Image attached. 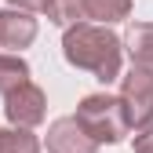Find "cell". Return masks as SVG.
<instances>
[{"label": "cell", "mask_w": 153, "mask_h": 153, "mask_svg": "<svg viewBox=\"0 0 153 153\" xmlns=\"http://www.w3.org/2000/svg\"><path fill=\"white\" fill-rule=\"evenodd\" d=\"M62 55L66 62L76 69H88L95 80H117L120 76V59H124V44L117 33H109L106 26H91V22H76L62 36Z\"/></svg>", "instance_id": "cell-1"}, {"label": "cell", "mask_w": 153, "mask_h": 153, "mask_svg": "<svg viewBox=\"0 0 153 153\" xmlns=\"http://www.w3.org/2000/svg\"><path fill=\"white\" fill-rule=\"evenodd\" d=\"M73 120L84 128V135H88L95 146H102V142H120L128 131H131L120 99H117V95H106V91L84 95L80 106H76V117H73Z\"/></svg>", "instance_id": "cell-2"}, {"label": "cell", "mask_w": 153, "mask_h": 153, "mask_svg": "<svg viewBox=\"0 0 153 153\" xmlns=\"http://www.w3.org/2000/svg\"><path fill=\"white\" fill-rule=\"evenodd\" d=\"M120 106L131 128H139L146 120H153V69H139L131 66V73L120 80Z\"/></svg>", "instance_id": "cell-3"}, {"label": "cell", "mask_w": 153, "mask_h": 153, "mask_svg": "<svg viewBox=\"0 0 153 153\" xmlns=\"http://www.w3.org/2000/svg\"><path fill=\"white\" fill-rule=\"evenodd\" d=\"M4 117L11 128H33V124H40L48 117V99H44V91L36 88L33 80L26 84H18L15 91L4 95Z\"/></svg>", "instance_id": "cell-4"}, {"label": "cell", "mask_w": 153, "mask_h": 153, "mask_svg": "<svg viewBox=\"0 0 153 153\" xmlns=\"http://www.w3.org/2000/svg\"><path fill=\"white\" fill-rule=\"evenodd\" d=\"M36 40V18L29 11H0V48H7V51H22Z\"/></svg>", "instance_id": "cell-5"}, {"label": "cell", "mask_w": 153, "mask_h": 153, "mask_svg": "<svg viewBox=\"0 0 153 153\" xmlns=\"http://www.w3.org/2000/svg\"><path fill=\"white\" fill-rule=\"evenodd\" d=\"M48 149L51 153H95L99 146L84 135V128L73 117H59L48 128Z\"/></svg>", "instance_id": "cell-6"}, {"label": "cell", "mask_w": 153, "mask_h": 153, "mask_svg": "<svg viewBox=\"0 0 153 153\" xmlns=\"http://www.w3.org/2000/svg\"><path fill=\"white\" fill-rule=\"evenodd\" d=\"M131 55V62L139 69H153V22H135L128 26L124 40H120Z\"/></svg>", "instance_id": "cell-7"}, {"label": "cell", "mask_w": 153, "mask_h": 153, "mask_svg": "<svg viewBox=\"0 0 153 153\" xmlns=\"http://www.w3.org/2000/svg\"><path fill=\"white\" fill-rule=\"evenodd\" d=\"M131 15V0H84V22L109 26Z\"/></svg>", "instance_id": "cell-8"}, {"label": "cell", "mask_w": 153, "mask_h": 153, "mask_svg": "<svg viewBox=\"0 0 153 153\" xmlns=\"http://www.w3.org/2000/svg\"><path fill=\"white\" fill-rule=\"evenodd\" d=\"M29 80V66L22 55H7V51H0V95H7L15 91L18 84H26Z\"/></svg>", "instance_id": "cell-9"}, {"label": "cell", "mask_w": 153, "mask_h": 153, "mask_svg": "<svg viewBox=\"0 0 153 153\" xmlns=\"http://www.w3.org/2000/svg\"><path fill=\"white\" fill-rule=\"evenodd\" d=\"M0 153H40V142L29 128H0Z\"/></svg>", "instance_id": "cell-10"}, {"label": "cell", "mask_w": 153, "mask_h": 153, "mask_svg": "<svg viewBox=\"0 0 153 153\" xmlns=\"http://www.w3.org/2000/svg\"><path fill=\"white\" fill-rule=\"evenodd\" d=\"M48 18L55 26H76V22H84V0H51L48 4Z\"/></svg>", "instance_id": "cell-11"}, {"label": "cell", "mask_w": 153, "mask_h": 153, "mask_svg": "<svg viewBox=\"0 0 153 153\" xmlns=\"http://www.w3.org/2000/svg\"><path fill=\"white\" fill-rule=\"evenodd\" d=\"M131 146H135V153H153V120H146V124L135 128V139H131Z\"/></svg>", "instance_id": "cell-12"}, {"label": "cell", "mask_w": 153, "mask_h": 153, "mask_svg": "<svg viewBox=\"0 0 153 153\" xmlns=\"http://www.w3.org/2000/svg\"><path fill=\"white\" fill-rule=\"evenodd\" d=\"M11 7H18V11H48V4L51 0H7Z\"/></svg>", "instance_id": "cell-13"}]
</instances>
